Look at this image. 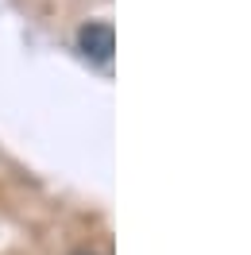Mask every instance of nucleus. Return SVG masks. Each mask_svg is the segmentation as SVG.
<instances>
[{"mask_svg":"<svg viewBox=\"0 0 251 255\" xmlns=\"http://www.w3.org/2000/svg\"><path fill=\"white\" fill-rule=\"evenodd\" d=\"M78 50L85 58H93V62H109L112 50H116V31H112V23H101V19L85 23L78 31Z\"/></svg>","mask_w":251,"mask_h":255,"instance_id":"1","label":"nucleus"},{"mask_svg":"<svg viewBox=\"0 0 251 255\" xmlns=\"http://www.w3.org/2000/svg\"><path fill=\"white\" fill-rule=\"evenodd\" d=\"M74 255H97V252H74Z\"/></svg>","mask_w":251,"mask_h":255,"instance_id":"2","label":"nucleus"}]
</instances>
